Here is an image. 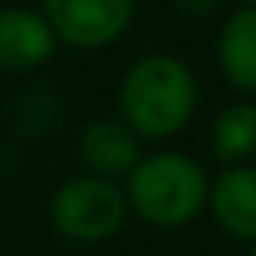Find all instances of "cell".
<instances>
[{
  "instance_id": "6da1fadb",
  "label": "cell",
  "mask_w": 256,
  "mask_h": 256,
  "mask_svg": "<svg viewBox=\"0 0 256 256\" xmlns=\"http://www.w3.org/2000/svg\"><path fill=\"white\" fill-rule=\"evenodd\" d=\"M197 86L190 69L171 56H144L128 69L118 92L125 125L144 138H168L194 115Z\"/></svg>"
},
{
  "instance_id": "7a4b0ae2",
  "label": "cell",
  "mask_w": 256,
  "mask_h": 256,
  "mask_svg": "<svg viewBox=\"0 0 256 256\" xmlns=\"http://www.w3.org/2000/svg\"><path fill=\"white\" fill-rule=\"evenodd\" d=\"M207 197V174L181 151H158L128 171L132 210L154 226H178L197 217Z\"/></svg>"
},
{
  "instance_id": "3957f363",
  "label": "cell",
  "mask_w": 256,
  "mask_h": 256,
  "mask_svg": "<svg viewBox=\"0 0 256 256\" xmlns=\"http://www.w3.org/2000/svg\"><path fill=\"white\" fill-rule=\"evenodd\" d=\"M128 200L115 184L96 181V178H79L60 188L53 197V220L66 236L82 243H98L118 234L125 224Z\"/></svg>"
},
{
  "instance_id": "277c9868",
  "label": "cell",
  "mask_w": 256,
  "mask_h": 256,
  "mask_svg": "<svg viewBox=\"0 0 256 256\" xmlns=\"http://www.w3.org/2000/svg\"><path fill=\"white\" fill-rule=\"evenodd\" d=\"M43 10L60 40L96 50L125 33L135 14V0H43Z\"/></svg>"
},
{
  "instance_id": "5b68a950",
  "label": "cell",
  "mask_w": 256,
  "mask_h": 256,
  "mask_svg": "<svg viewBox=\"0 0 256 256\" xmlns=\"http://www.w3.org/2000/svg\"><path fill=\"white\" fill-rule=\"evenodd\" d=\"M56 50V33L40 14L4 10L0 14V66L33 69L46 62Z\"/></svg>"
},
{
  "instance_id": "8992f818",
  "label": "cell",
  "mask_w": 256,
  "mask_h": 256,
  "mask_svg": "<svg viewBox=\"0 0 256 256\" xmlns=\"http://www.w3.org/2000/svg\"><path fill=\"white\" fill-rule=\"evenodd\" d=\"M217 224L236 240H256V168H226L210 188Z\"/></svg>"
},
{
  "instance_id": "52a82bcc",
  "label": "cell",
  "mask_w": 256,
  "mask_h": 256,
  "mask_svg": "<svg viewBox=\"0 0 256 256\" xmlns=\"http://www.w3.org/2000/svg\"><path fill=\"white\" fill-rule=\"evenodd\" d=\"M138 138L135 132L122 122H92L82 132V161L92 171L115 178V174H128L138 164Z\"/></svg>"
},
{
  "instance_id": "ba28073f",
  "label": "cell",
  "mask_w": 256,
  "mask_h": 256,
  "mask_svg": "<svg viewBox=\"0 0 256 256\" xmlns=\"http://www.w3.org/2000/svg\"><path fill=\"white\" fill-rule=\"evenodd\" d=\"M220 66L236 89L256 92V7H243L220 33Z\"/></svg>"
},
{
  "instance_id": "9c48e42d",
  "label": "cell",
  "mask_w": 256,
  "mask_h": 256,
  "mask_svg": "<svg viewBox=\"0 0 256 256\" xmlns=\"http://www.w3.org/2000/svg\"><path fill=\"white\" fill-rule=\"evenodd\" d=\"M214 154L220 161H243L256 151V106L236 102L214 122Z\"/></svg>"
},
{
  "instance_id": "30bf717a",
  "label": "cell",
  "mask_w": 256,
  "mask_h": 256,
  "mask_svg": "<svg viewBox=\"0 0 256 256\" xmlns=\"http://www.w3.org/2000/svg\"><path fill=\"white\" fill-rule=\"evenodd\" d=\"M171 4L188 16H200V14H207V10H214L217 0H171Z\"/></svg>"
},
{
  "instance_id": "8fae6325",
  "label": "cell",
  "mask_w": 256,
  "mask_h": 256,
  "mask_svg": "<svg viewBox=\"0 0 256 256\" xmlns=\"http://www.w3.org/2000/svg\"><path fill=\"white\" fill-rule=\"evenodd\" d=\"M240 4L243 7H256V0H240Z\"/></svg>"
},
{
  "instance_id": "7c38bea8",
  "label": "cell",
  "mask_w": 256,
  "mask_h": 256,
  "mask_svg": "<svg viewBox=\"0 0 256 256\" xmlns=\"http://www.w3.org/2000/svg\"><path fill=\"white\" fill-rule=\"evenodd\" d=\"M253 256H256V250H253Z\"/></svg>"
}]
</instances>
